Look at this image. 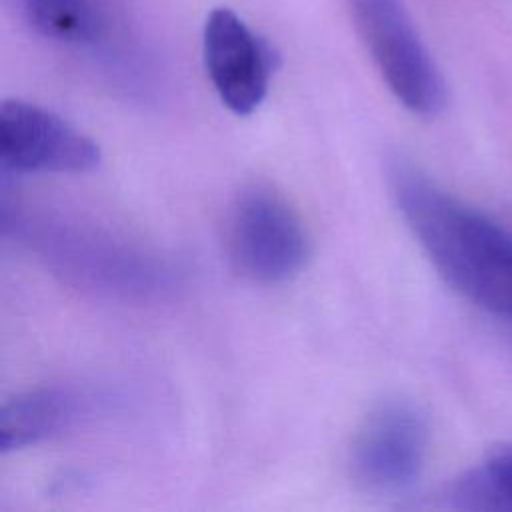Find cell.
<instances>
[{
	"mask_svg": "<svg viewBox=\"0 0 512 512\" xmlns=\"http://www.w3.org/2000/svg\"><path fill=\"white\" fill-rule=\"evenodd\" d=\"M388 184L440 278L480 310L512 320V230L404 158L390 160Z\"/></svg>",
	"mask_w": 512,
	"mask_h": 512,
	"instance_id": "obj_1",
	"label": "cell"
},
{
	"mask_svg": "<svg viewBox=\"0 0 512 512\" xmlns=\"http://www.w3.org/2000/svg\"><path fill=\"white\" fill-rule=\"evenodd\" d=\"M18 230L32 234V246L50 266L92 290L146 298L170 286V270L162 260L98 228L66 220H24Z\"/></svg>",
	"mask_w": 512,
	"mask_h": 512,
	"instance_id": "obj_2",
	"label": "cell"
},
{
	"mask_svg": "<svg viewBox=\"0 0 512 512\" xmlns=\"http://www.w3.org/2000/svg\"><path fill=\"white\" fill-rule=\"evenodd\" d=\"M348 10L394 98L416 116H438L446 84L402 0H348Z\"/></svg>",
	"mask_w": 512,
	"mask_h": 512,
	"instance_id": "obj_3",
	"label": "cell"
},
{
	"mask_svg": "<svg viewBox=\"0 0 512 512\" xmlns=\"http://www.w3.org/2000/svg\"><path fill=\"white\" fill-rule=\"evenodd\" d=\"M228 248L248 278L278 284L294 278L308 258V238L298 214L268 186L244 188L228 216Z\"/></svg>",
	"mask_w": 512,
	"mask_h": 512,
	"instance_id": "obj_4",
	"label": "cell"
},
{
	"mask_svg": "<svg viewBox=\"0 0 512 512\" xmlns=\"http://www.w3.org/2000/svg\"><path fill=\"white\" fill-rule=\"evenodd\" d=\"M428 424L408 400L388 398L362 420L350 450L354 480L374 494L408 490L422 474Z\"/></svg>",
	"mask_w": 512,
	"mask_h": 512,
	"instance_id": "obj_5",
	"label": "cell"
},
{
	"mask_svg": "<svg viewBox=\"0 0 512 512\" xmlns=\"http://www.w3.org/2000/svg\"><path fill=\"white\" fill-rule=\"evenodd\" d=\"M98 144L58 114L12 98L0 106V164L10 172H88Z\"/></svg>",
	"mask_w": 512,
	"mask_h": 512,
	"instance_id": "obj_6",
	"label": "cell"
},
{
	"mask_svg": "<svg viewBox=\"0 0 512 512\" xmlns=\"http://www.w3.org/2000/svg\"><path fill=\"white\" fill-rule=\"evenodd\" d=\"M202 56L222 104L238 116L252 114L266 98L274 54L230 8H214L202 30Z\"/></svg>",
	"mask_w": 512,
	"mask_h": 512,
	"instance_id": "obj_7",
	"label": "cell"
},
{
	"mask_svg": "<svg viewBox=\"0 0 512 512\" xmlns=\"http://www.w3.org/2000/svg\"><path fill=\"white\" fill-rule=\"evenodd\" d=\"M96 398L74 386H42L6 400L0 410L2 454L60 436L94 412Z\"/></svg>",
	"mask_w": 512,
	"mask_h": 512,
	"instance_id": "obj_8",
	"label": "cell"
},
{
	"mask_svg": "<svg viewBox=\"0 0 512 512\" xmlns=\"http://www.w3.org/2000/svg\"><path fill=\"white\" fill-rule=\"evenodd\" d=\"M26 22L54 42L108 50L114 14L106 0H18Z\"/></svg>",
	"mask_w": 512,
	"mask_h": 512,
	"instance_id": "obj_9",
	"label": "cell"
},
{
	"mask_svg": "<svg viewBox=\"0 0 512 512\" xmlns=\"http://www.w3.org/2000/svg\"><path fill=\"white\" fill-rule=\"evenodd\" d=\"M450 506L460 510L512 512V442L494 448L448 492Z\"/></svg>",
	"mask_w": 512,
	"mask_h": 512,
	"instance_id": "obj_10",
	"label": "cell"
}]
</instances>
